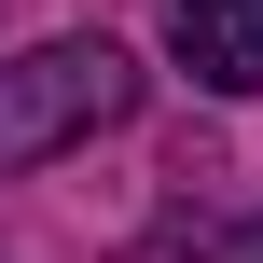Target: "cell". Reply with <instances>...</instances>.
Listing matches in <instances>:
<instances>
[{"label": "cell", "mask_w": 263, "mask_h": 263, "mask_svg": "<svg viewBox=\"0 0 263 263\" xmlns=\"http://www.w3.org/2000/svg\"><path fill=\"white\" fill-rule=\"evenodd\" d=\"M125 111H139V55H125V42H97V28L0 55V180H28V166L83 153V139H111Z\"/></svg>", "instance_id": "1"}, {"label": "cell", "mask_w": 263, "mask_h": 263, "mask_svg": "<svg viewBox=\"0 0 263 263\" xmlns=\"http://www.w3.org/2000/svg\"><path fill=\"white\" fill-rule=\"evenodd\" d=\"M222 263H263V222H250V236H236V250H222Z\"/></svg>", "instance_id": "4"}, {"label": "cell", "mask_w": 263, "mask_h": 263, "mask_svg": "<svg viewBox=\"0 0 263 263\" xmlns=\"http://www.w3.org/2000/svg\"><path fill=\"white\" fill-rule=\"evenodd\" d=\"M153 14H166V55L208 97H263V0H153Z\"/></svg>", "instance_id": "2"}, {"label": "cell", "mask_w": 263, "mask_h": 263, "mask_svg": "<svg viewBox=\"0 0 263 263\" xmlns=\"http://www.w3.org/2000/svg\"><path fill=\"white\" fill-rule=\"evenodd\" d=\"M125 263H222V250H208V222L180 208V222H153V236H139V250H125Z\"/></svg>", "instance_id": "3"}]
</instances>
